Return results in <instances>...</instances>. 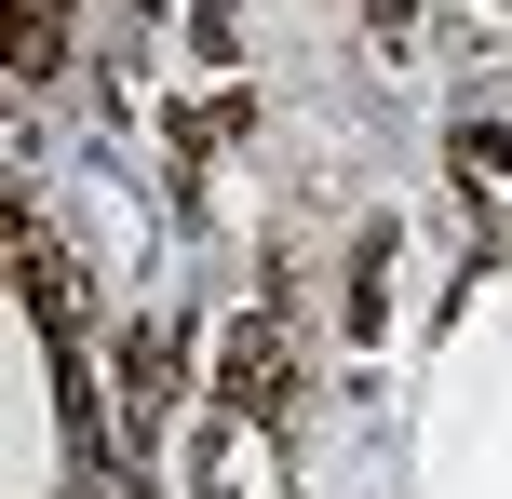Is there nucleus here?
<instances>
[{
  "label": "nucleus",
  "mask_w": 512,
  "mask_h": 499,
  "mask_svg": "<svg viewBox=\"0 0 512 499\" xmlns=\"http://www.w3.org/2000/svg\"><path fill=\"white\" fill-rule=\"evenodd\" d=\"M216 392L230 405H283V324L270 311H243L230 338H216Z\"/></svg>",
  "instance_id": "obj_1"
}]
</instances>
